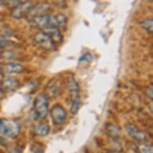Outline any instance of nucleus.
<instances>
[{
	"label": "nucleus",
	"mask_w": 153,
	"mask_h": 153,
	"mask_svg": "<svg viewBox=\"0 0 153 153\" xmlns=\"http://www.w3.org/2000/svg\"><path fill=\"white\" fill-rule=\"evenodd\" d=\"M125 131L128 134V136H130L131 138L134 140L142 143V142H144L147 139L145 132L134 124H131V123L127 124L125 126Z\"/></svg>",
	"instance_id": "39448f33"
},
{
	"label": "nucleus",
	"mask_w": 153,
	"mask_h": 153,
	"mask_svg": "<svg viewBox=\"0 0 153 153\" xmlns=\"http://www.w3.org/2000/svg\"><path fill=\"white\" fill-rule=\"evenodd\" d=\"M68 88L72 100H80L79 99V86L75 79L70 76L68 79Z\"/></svg>",
	"instance_id": "9d476101"
},
{
	"label": "nucleus",
	"mask_w": 153,
	"mask_h": 153,
	"mask_svg": "<svg viewBox=\"0 0 153 153\" xmlns=\"http://www.w3.org/2000/svg\"><path fill=\"white\" fill-rule=\"evenodd\" d=\"M0 1H4V0H0Z\"/></svg>",
	"instance_id": "aec40b11"
},
{
	"label": "nucleus",
	"mask_w": 153,
	"mask_h": 153,
	"mask_svg": "<svg viewBox=\"0 0 153 153\" xmlns=\"http://www.w3.org/2000/svg\"><path fill=\"white\" fill-rule=\"evenodd\" d=\"M35 41L38 45L46 51H52L55 49V44L45 31H40L35 35Z\"/></svg>",
	"instance_id": "20e7f679"
},
{
	"label": "nucleus",
	"mask_w": 153,
	"mask_h": 153,
	"mask_svg": "<svg viewBox=\"0 0 153 153\" xmlns=\"http://www.w3.org/2000/svg\"><path fill=\"white\" fill-rule=\"evenodd\" d=\"M50 131V126L48 123H39L34 127V132L38 136H45Z\"/></svg>",
	"instance_id": "ddd939ff"
},
{
	"label": "nucleus",
	"mask_w": 153,
	"mask_h": 153,
	"mask_svg": "<svg viewBox=\"0 0 153 153\" xmlns=\"http://www.w3.org/2000/svg\"><path fill=\"white\" fill-rule=\"evenodd\" d=\"M79 105H80V100H72L70 107V111L72 115H76L78 113L79 109Z\"/></svg>",
	"instance_id": "2eb2a0df"
},
{
	"label": "nucleus",
	"mask_w": 153,
	"mask_h": 153,
	"mask_svg": "<svg viewBox=\"0 0 153 153\" xmlns=\"http://www.w3.org/2000/svg\"><path fill=\"white\" fill-rule=\"evenodd\" d=\"M30 22L35 27L46 30L51 27H64L68 23V18L63 14L56 15H45L31 18Z\"/></svg>",
	"instance_id": "f257e3e1"
},
{
	"label": "nucleus",
	"mask_w": 153,
	"mask_h": 153,
	"mask_svg": "<svg viewBox=\"0 0 153 153\" xmlns=\"http://www.w3.org/2000/svg\"><path fill=\"white\" fill-rule=\"evenodd\" d=\"M51 116L53 121L57 124L63 123L67 118V111L61 105H55L51 111Z\"/></svg>",
	"instance_id": "423d86ee"
},
{
	"label": "nucleus",
	"mask_w": 153,
	"mask_h": 153,
	"mask_svg": "<svg viewBox=\"0 0 153 153\" xmlns=\"http://www.w3.org/2000/svg\"><path fill=\"white\" fill-rule=\"evenodd\" d=\"M20 133V125L13 120L0 119V140L14 139Z\"/></svg>",
	"instance_id": "f03ea898"
},
{
	"label": "nucleus",
	"mask_w": 153,
	"mask_h": 153,
	"mask_svg": "<svg viewBox=\"0 0 153 153\" xmlns=\"http://www.w3.org/2000/svg\"><path fill=\"white\" fill-rule=\"evenodd\" d=\"M43 31H45L51 39H52V41L55 43V44H59L63 40V35L61 34L59 29L57 27H51L43 30Z\"/></svg>",
	"instance_id": "f8f14e48"
},
{
	"label": "nucleus",
	"mask_w": 153,
	"mask_h": 153,
	"mask_svg": "<svg viewBox=\"0 0 153 153\" xmlns=\"http://www.w3.org/2000/svg\"><path fill=\"white\" fill-rule=\"evenodd\" d=\"M140 153H153V148L152 145L143 144L140 147Z\"/></svg>",
	"instance_id": "dca6fc26"
},
{
	"label": "nucleus",
	"mask_w": 153,
	"mask_h": 153,
	"mask_svg": "<svg viewBox=\"0 0 153 153\" xmlns=\"http://www.w3.org/2000/svg\"><path fill=\"white\" fill-rule=\"evenodd\" d=\"M33 3L30 2H27L25 3H22V4H19V5L15 6V7L12 10L11 15L15 19H20L23 16L28 14L30 10L32 8Z\"/></svg>",
	"instance_id": "6e6552de"
},
{
	"label": "nucleus",
	"mask_w": 153,
	"mask_h": 153,
	"mask_svg": "<svg viewBox=\"0 0 153 153\" xmlns=\"http://www.w3.org/2000/svg\"><path fill=\"white\" fill-rule=\"evenodd\" d=\"M19 85V82L17 79L12 76H7L2 82V88L6 92H10L15 91Z\"/></svg>",
	"instance_id": "9b49d317"
},
{
	"label": "nucleus",
	"mask_w": 153,
	"mask_h": 153,
	"mask_svg": "<svg viewBox=\"0 0 153 153\" xmlns=\"http://www.w3.org/2000/svg\"><path fill=\"white\" fill-rule=\"evenodd\" d=\"M24 67L20 63H6L2 67V71L7 75H13L21 74L24 71Z\"/></svg>",
	"instance_id": "0eeeda50"
},
{
	"label": "nucleus",
	"mask_w": 153,
	"mask_h": 153,
	"mask_svg": "<svg viewBox=\"0 0 153 153\" xmlns=\"http://www.w3.org/2000/svg\"><path fill=\"white\" fill-rule=\"evenodd\" d=\"M141 27L149 34H152L153 22L152 19H145L140 23Z\"/></svg>",
	"instance_id": "4468645a"
},
{
	"label": "nucleus",
	"mask_w": 153,
	"mask_h": 153,
	"mask_svg": "<svg viewBox=\"0 0 153 153\" xmlns=\"http://www.w3.org/2000/svg\"><path fill=\"white\" fill-rule=\"evenodd\" d=\"M34 153H44V151H43V148H39L34 151Z\"/></svg>",
	"instance_id": "a211bd4d"
},
{
	"label": "nucleus",
	"mask_w": 153,
	"mask_h": 153,
	"mask_svg": "<svg viewBox=\"0 0 153 153\" xmlns=\"http://www.w3.org/2000/svg\"><path fill=\"white\" fill-rule=\"evenodd\" d=\"M128 153H138V152H135L134 150H130L129 152H128Z\"/></svg>",
	"instance_id": "6ab92c4d"
},
{
	"label": "nucleus",
	"mask_w": 153,
	"mask_h": 153,
	"mask_svg": "<svg viewBox=\"0 0 153 153\" xmlns=\"http://www.w3.org/2000/svg\"><path fill=\"white\" fill-rule=\"evenodd\" d=\"M34 108L37 116L40 119L47 118L49 112V104H48V96L44 94H40L35 98L34 103Z\"/></svg>",
	"instance_id": "7ed1b4c3"
},
{
	"label": "nucleus",
	"mask_w": 153,
	"mask_h": 153,
	"mask_svg": "<svg viewBox=\"0 0 153 153\" xmlns=\"http://www.w3.org/2000/svg\"><path fill=\"white\" fill-rule=\"evenodd\" d=\"M51 10V6L48 3H40L38 5H34L30 11L28 12V15L30 16V19L36 16H42L48 14V12Z\"/></svg>",
	"instance_id": "1a4fd4ad"
},
{
	"label": "nucleus",
	"mask_w": 153,
	"mask_h": 153,
	"mask_svg": "<svg viewBox=\"0 0 153 153\" xmlns=\"http://www.w3.org/2000/svg\"><path fill=\"white\" fill-rule=\"evenodd\" d=\"M30 0H10V3L12 5L17 6L19 4H22V3H25L27 2H29Z\"/></svg>",
	"instance_id": "f3484780"
}]
</instances>
